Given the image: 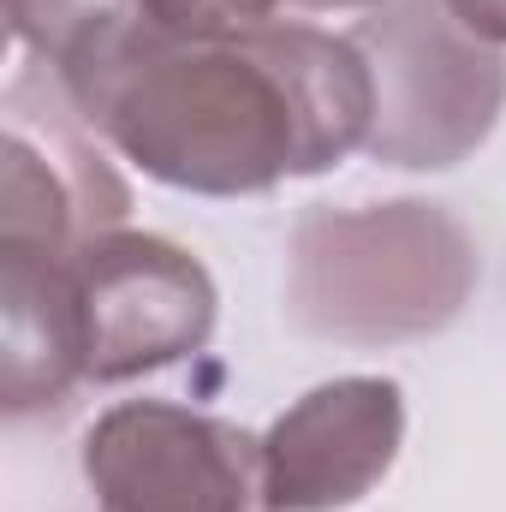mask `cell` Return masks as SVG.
Returning <instances> with one entry per match:
<instances>
[{
  "label": "cell",
  "mask_w": 506,
  "mask_h": 512,
  "mask_svg": "<svg viewBox=\"0 0 506 512\" xmlns=\"http://www.w3.org/2000/svg\"><path fill=\"white\" fill-rule=\"evenodd\" d=\"M477 292V245L441 203L310 209L292 227L286 316L340 346L441 334Z\"/></svg>",
  "instance_id": "obj_2"
},
{
  "label": "cell",
  "mask_w": 506,
  "mask_h": 512,
  "mask_svg": "<svg viewBox=\"0 0 506 512\" xmlns=\"http://www.w3.org/2000/svg\"><path fill=\"white\" fill-rule=\"evenodd\" d=\"M405 447V393L387 376H340L292 399L262 435L274 512L358 507Z\"/></svg>",
  "instance_id": "obj_7"
},
{
  "label": "cell",
  "mask_w": 506,
  "mask_h": 512,
  "mask_svg": "<svg viewBox=\"0 0 506 512\" xmlns=\"http://www.w3.org/2000/svg\"><path fill=\"white\" fill-rule=\"evenodd\" d=\"M149 6V24L161 36H179V42H215V36H239L256 24H274V12L286 0H143Z\"/></svg>",
  "instance_id": "obj_10"
},
{
  "label": "cell",
  "mask_w": 506,
  "mask_h": 512,
  "mask_svg": "<svg viewBox=\"0 0 506 512\" xmlns=\"http://www.w3.org/2000/svg\"><path fill=\"white\" fill-rule=\"evenodd\" d=\"M84 483L96 512H274L251 429L167 399H126L90 423Z\"/></svg>",
  "instance_id": "obj_4"
},
{
  "label": "cell",
  "mask_w": 506,
  "mask_h": 512,
  "mask_svg": "<svg viewBox=\"0 0 506 512\" xmlns=\"http://www.w3.org/2000/svg\"><path fill=\"white\" fill-rule=\"evenodd\" d=\"M60 90L137 173L191 197H256L328 173L376 126L364 48L316 24H256L215 42L143 30Z\"/></svg>",
  "instance_id": "obj_1"
},
{
  "label": "cell",
  "mask_w": 506,
  "mask_h": 512,
  "mask_svg": "<svg viewBox=\"0 0 506 512\" xmlns=\"http://www.w3.org/2000/svg\"><path fill=\"white\" fill-rule=\"evenodd\" d=\"M298 12H381L387 0H286Z\"/></svg>",
  "instance_id": "obj_12"
},
{
  "label": "cell",
  "mask_w": 506,
  "mask_h": 512,
  "mask_svg": "<svg viewBox=\"0 0 506 512\" xmlns=\"http://www.w3.org/2000/svg\"><path fill=\"white\" fill-rule=\"evenodd\" d=\"M84 376L131 382L185 364L215 334V280L197 256L161 233H102L72 256Z\"/></svg>",
  "instance_id": "obj_5"
},
{
  "label": "cell",
  "mask_w": 506,
  "mask_h": 512,
  "mask_svg": "<svg viewBox=\"0 0 506 512\" xmlns=\"http://www.w3.org/2000/svg\"><path fill=\"white\" fill-rule=\"evenodd\" d=\"M131 209L126 179L90 143V126L48 84V102L30 108L24 78L6 90V161H0V256L72 262L90 239L114 233Z\"/></svg>",
  "instance_id": "obj_6"
},
{
  "label": "cell",
  "mask_w": 506,
  "mask_h": 512,
  "mask_svg": "<svg viewBox=\"0 0 506 512\" xmlns=\"http://www.w3.org/2000/svg\"><path fill=\"white\" fill-rule=\"evenodd\" d=\"M6 24L48 66L54 84L90 72L131 36L155 30L143 0H6Z\"/></svg>",
  "instance_id": "obj_9"
},
{
  "label": "cell",
  "mask_w": 506,
  "mask_h": 512,
  "mask_svg": "<svg viewBox=\"0 0 506 512\" xmlns=\"http://www.w3.org/2000/svg\"><path fill=\"white\" fill-rule=\"evenodd\" d=\"M376 72L370 155L387 167H459L506 108V60L441 0H399L352 36Z\"/></svg>",
  "instance_id": "obj_3"
},
{
  "label": "cell",
  "mask_w": 506,
  "mask_h": 512,
  "mask_svg": "<svg viewBox=\"0 0 506 512\" xmlns=\"http://www.w3.org/2000/svg\"><path fill=\"white\" fill-rule=\"evenodd\" d=\"M471 36H483V42H495L501 48L506 42V0H441Z\"/></svg>",
  "instance_id": "obj_11"
},
{
  "label": "cell",
  "mask_w": 506,
  "mask_h": 512,
  "mask_svg": "<svg viewBox=\"0 0 506 512\" xmlns=\"http://www.w3.org/2000/svg\"><path fill=\"white\" fill-rule=\"evenodd\" d=\"M84 376V322L72 262L0 256V399L12 417L48 411Z\"/></svg>",
  "instance_id": "obj_8"
}]
</instances>
